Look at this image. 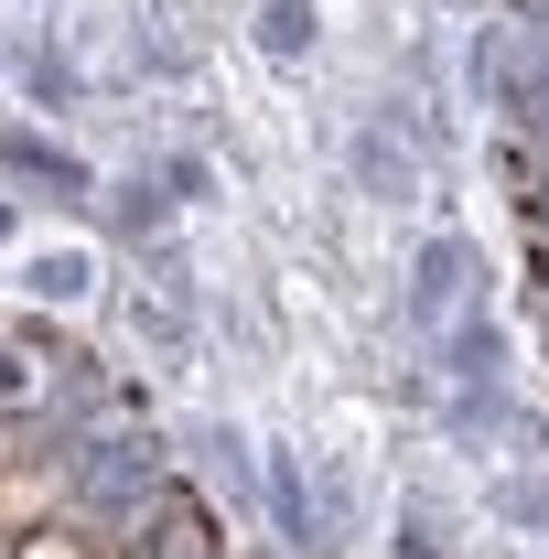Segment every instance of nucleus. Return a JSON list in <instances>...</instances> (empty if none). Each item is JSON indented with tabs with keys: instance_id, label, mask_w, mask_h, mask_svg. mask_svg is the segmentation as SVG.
<instances>
[{
	"instance_id": "obj_1",
	"label": "nucleus",
	"mask_w": 549,
	"mask_h": 559,
	"mask_svg": "<svg viewBox=\"0 0 549 559\" xmlns=\"http://www.w3.org/2000/svg\"><path fill=\"white\" fill-rule=\"evenodd\" d=\"M130 559H215V516H206V495L162 485V495H151V527H140V549H130Z\"/></svg>"
},
{
	"instance_id": "obj_2",
	"label": "nucleus",
	"mask_w": 549,
	"mask_h": 559,
	"mask_svg": "<svg viewBox=\"0 0 549 559\" xmlns=\"http://www.w3.org/2000/svg\"><path fill=\"white\" fill-rule=\"evenodd\" d=\"M22 290H33V301H86V290H97V259H86V248H33V259H22Z\"/></svg>"
},
{
	"instance_id": "obj_3",
	"label": "nucleus",
	"mask_w": 549,
	"mask_h": 559,
	"mask_svg": "<svg viewBox=\"0 0 549 559\" xmlns=\"http://www.w3.org/2000/svg\"><path fill=\"white\" fill-rule=\"evenodd\" d=\"M0 527H22V538H33V527H55V485L11 463V474H0Z\"/></svg>"
},
{
	"instance_id": "obj_4",
	"label": "nucleus",
	"mask_w": 549,
	"mask_h": 559,
	"mask_svg": "<svg viewBox=\"0 0 549 559\" xmlns=\"http://www.w3.org/2000/svg\"><path fill=\"white\" fill-rule=\"evenodd\" d=\"M259 44H270V55H302V44H313V11H302V0H270V11H259Z\"/></svg>"
},
{
	"instance_id": "obj_5",
	"label": "nucleus",
	"mask_w": 549,
	"mask_h": 559,
	"mask_svg": "<svg viewBox=\"0 0 549 559\" xmlns=\"http://www.w3.org/2000/svg\"><path fill=\"white\" fill-rule=\"evenodd\" d=\"M11 559H97V538L55 516V527H33V538H22V549H11Z\"/></svg>"
},
{
	"instance_id": "obj_6",
	"label": "nucleus",
	"mask_w": 549,
	"mask_h": 559,
	"mask_svg": "<svg viewBox=\"0 0 549 559\" xmlns=\"http://www.w3.org/2000/svg\"><path fill=\"white\" fill-rule=\"evenodd\" d=\"M33 399H44V377H33V355H11V345H0V419H22Z\"/></svg>"
},
{
	"instance_id": "obj_7",
	"label": "nucleus",
	"mask_w": 549,
	"mask_h": 559,
	"mask_svg": "<svg viewBox=\"0 0 549 559\" xmlns=\"http://www.w3.org/2000/svg\"><path fill=\"white\" fill-rule=\"evenodd\" d=\"M11 549H22V527H0V559H11Z\"/></svg>"
},
{
	"instance_id": "obj_8",
	"label": "nucleus",
	"mask_w": 549,
	"mask_h": 559,
	"mask_svg": "<svg viewBox=\"0 0 549 559\" xmlns=\"http://www.w3.org/2000/svg\"><path fill=\"white\" fill-rule=\"evenodd\" d=\"M0 237H11V205H0Z\"/></svg>"
}]
</instances>
